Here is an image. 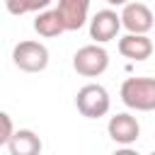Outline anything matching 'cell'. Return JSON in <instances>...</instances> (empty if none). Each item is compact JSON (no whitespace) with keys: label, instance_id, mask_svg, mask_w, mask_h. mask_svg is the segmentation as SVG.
I'll return each instance as SVG.
<instances>
[{"label":"cell","instance_id":"cell-9","mask_svg":"<svg viewBox=\"0 0 155 155\" xmlns=\"http://www.w3.org/2000/svg\"><path fill=\"white\" fill-rule=\"evenodd\" d=\"M119 53L131 61H145L153 53V41L145 34H126L119 39Z\"/></svg>","mask_w":155,"mask_h":155},{"label":"cell","instance_id":"cell-14","mask_svg":"<svg viewBox=\"0 0 155 155\" xmlns=\"http://www.w3.org/2000/svg\"><path fill=\"white\" fill-rule=\"evenodd\" d=\"M114 155H138V153H136L133 148H128V145H124V148H121V150H116Z\"/></svg>","mask_w":155,"mask_h":155},{"label":"cell","instance_id":"cell-7","mask_svg":"<svg viewBox=\"0 0 155 155\" xmlns=\"http://www.w3.org/2000/svg\"><path fill=\"white\" fill-rule=\"evenodd\" d=\"M107 131H109V138H111L114 143L131 145V143H136L138 136H140V124H138V119L131 116V114H116V116L109 119Z\"/></svg>","mask_w":155,"mask_h":155},{"label":"cell","instance_id":"cell-10","mask_svg":"<svg viewBox=\"0 0 155 155\" xmlns=\"http://www.w3.org/2000/svg\"><path fill=\"white\" fill-rule=\"evenodd\" d=\"M41 138L31 128H17L7 143L10 155H41Z\"/></svg>","mask_w":155,"mask_h":155},{"label":"cell","instance_id":"cell-5","mask_svg":"<svg viewBox=\"0 0 155 155\" xmlns=\"http://www.w3.org/2000/svg\"><path fill=\"white\" fill-rule=\"evenodd\" d=\"M121 24L128 34H148L153 29V12L143 2H128L121 10Z\"/></svg>","mask_w":155,"mask_h":155},{"label":"cell","instance_id":"cell-2","mask_svg":"<svg viewBox=\"0 0 155 155\" xmlns=\"http://www.w3.org/2000/svg\"><path fill=\"white\" fill-rule=\"evenodd\" d=\"M75 107L78 111L85 116V119H99L109 111L111 107V99H109V92L97 85V82H90V85H82L75 94Z\"/></svg>","mask_w":155,"mask_h":155},{"label":"cell","instance_id":"cell-4","mask_svg":"<svg viewBox=\"0 0 155 155\" xmlns=\"http://www.w3.org/2000/svg\"><path fill=\"white\" fill-rule=\"evenodd\" d=\"M73 68L78 75L85 78H97L109 68V53L99 46V44H87L82 48L75 51L73 56Z\"/></svg>","mask_w":155,"mask_h":155},{"label":"cell","instance_id":"cell-12","mask_svg":"<svg viewBox=\"0 0 155 155\" xmlns=\"http://www.w3.org/2000/svg\"><path fill=\"white\" fill-rule=\"evenodd\" d=\"M53 0H5L10 15H27V12H44Z\"/></svg>","mask_w":155,"mask_h":155},{"label":"cell","instance_id":"cell-8","mask_svg":"<svg viewBox=\"0 0 155 155\" xmlns=\"http://www.w3.org/2000/svg\"><path fill=\"white\" fill-rule=\"evenodd\" d=\"M63 17V24L68 31L80 29L87 22V12H90V0H58L56 7Z\"/></svg>","mask_w":155,"mask_h":155},{"label":"cell","instance_id":"cell-15","mask_svg":"<svg viewBox=\"0 0 155 155\" xmlns=\"http://www.w3.org/2000/svg\"><path fill=\"white\" fill-rule=\"evenodd\" d=\"M107 2H109V5H128L131 0H107Z\"/></svg>","mask_w":155,"mask_h":155},{"label":"cell","instance_id":"cell-16","mask_svg":"<svg viewBox=\"0 0 155 155\" xmlns=\"http://www.w3.org/2000/svg\"><path fill=\"white\" fill-rule=\"evenodd\" d=\"M150 155H155V150H153V153H150Z\"/></svg>","mask_w":155,"mask_h":155},{"label":"cell","instance_id":"cell-13","mask_svg":"<svg viewBox=\"0 0 155 155\" xmlns=\"http://www.w3.org/2000/svg\"><path fill=\"white\" fill-rule=\"evenodd\" d=\"M0 121H2V133H0V145H7L10 138L15 136V126H12V116L10 114H0Z\"/></svg>","mask_w":155,"mask_h":155},{"label":"cell","instance_id":"cell-1","mask_svg":"<svg viewBox=\"0 0 155 155\" xmlns=\"http://www.w3.org/2000/svg\"><path fill=\"white\" fill-rule=\"evenodd\" d=\"M119 94L133 111H155V78H126Z\"/></svg>","mask_w":155,"mask_h":155},{"label":"cell","instance_id":"cell-11","mask_svg":"<svg viewBox=\"0 0 155 155\" xmlns=\"http://www.w3.org/2000/svg\"><path fill=\"white\" fill-rule=\"evenodd\" d=\"M34 29H36L39 36H46V39H53V36H61L63 31H68L58 10L36 12V17H34Z\"/></svg>","mask_w":155,"mask_h":155},{"label":"cell","instance_id":"cell-3","mask_svg":"<svg viewBox=\"0 0 155 155\" xmlns=\"http://www.w3.org/2000/svg\"><path fill=\"white\" fill-rule=\"evenodd\" d=\"M12 61L24 73H41L48 65V48L41 41L27 39V41H19L12 48Z\"/></svg>","mask_w":155,"mask_h":155},{"label":"cell","instance_id":"cell-6","mask_svg":"<svg viewBox=\"0 0 155 155\" xmlns=\"http://www.w3.org/2000/svg\"><path fill=\"white\" fill-rule=\"evenodd\" d=\"M121 27H124L121 24V15H116L114 10H99L90 19V36L97 44H107V41L116 39Z\"/></svg>","mask_w":155,"mask_h":155}]
</instances>
